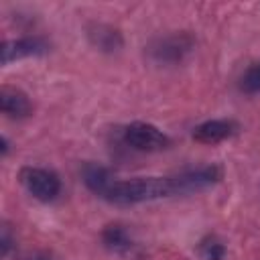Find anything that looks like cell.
Wrapping results in <instances>:
<instances>
[{
  "label": "cell",
  "mask_w": 260,
  "mask_h": 260,
  "mask_svg": "<svg viewBox=\"0 0 260 260\" xmlns=\"http://www.w3.org/2000/svg\"><path fill=\"white\" fill-rule=\"evenodd\" d=\"M22 187L39 201H53L61 193V179L57 173L43 167H22L18 173Z\"/></svg>",
  "instance_id": "4"
},
{
  "label": "cell",
  "mask_w": 260,
  "mask_h": 260,
  "mask_svg": "<svg viewBox=\"0 0 260 260\" xmlns=\"http://www.w3.org/2000/svg\"><path fill=\"white\" fill-rule=\"evenodd\" d=\"M177 195L175 177H134V179H112L102 199L116 205H136L144 201H156Z\"/></svg>",
  "instance_id": "1"
},
{
  "label": "cell",
  "mask_w": 260,
  "mask_h": 260,
  "mask_svg": "<svg viewBox=\"0 0 260 260\" xmlns=\"http://www.w3.org/2000/svg\"><path fill=\"white\" fill-rule=\"evenodd\" d=\"M8 154V140H6V136H2V156H6Z\"/></svg>",
  "instance_id": "16"
},
{
  "label": "cell",
  "mask_w": 260,
  "mask_h": 260,
  "mask_svg": "<svg viewBox=\"0 0 260 260\" xmlns=\"http://www.w3.org/2000/svg\"><path fill=\"white\" fill-rule=\"evenodd\" d=\"M102 240L106 244V248H110L112 252H118V254H124V252H130L132 248V238L128 234V230L120 223H112L104 230L102 234Z\"/></svg>",
  "instance_id": "10"
},
{
  "label": "cell",
  "mask_w": 260,
  "mask_h": 260,
  "mask_svg": "<svg viewBox=\"0 0 260 260\" xmlns=\"http://www.w3.org/2000/svg\"><path fill=\"white\" fill-rule=\"evenodd\" d=\"M10 248H12L10 230H8V225H2V232H0V252H2V256H8Z\"/></svg>",
  "instance_id": "14"
},
{
  "label": "cell",
  "mask_w": 260,
  "mask_h": 260,
  "mask_svg": "<svg viewBox=\"0 0 260 260\" xmlns=\"http://www.w3.org/2000/svg\"><path fill=\"white\" fill-rule=\"evenodd\" d=\"M199 256H201V260H223L225 246H223V242L219 238L207 236L199 244Z\"/></svg>",
  "instance_id": "12"
},
{
  "label": "cell",
  "mask_w": 260,
  "mask_h": 260,
  "mask_svg": "<svg viewBox=\"0 0 260 260\" xmlns=\"http://www.w3.org/2000/svg\"><path fill=\"white\" fill-rule=\"evenodd\" d=\"M81 175H83V183L87 185V189L93 191L100 197L104 195V191L108 189V185L114 179L110 175V171L104 169V167H100V165H85L83 171H81Z\"/></svg>",
  "instance_id": "11"
},
{
  "label": "cell",
  "mask_w": 260,
  "mask_h": 260,
  "mask_svg": "<svg viewBox=\"0 0 260 260\" xmlns=\"http://www.w3.org/2000/svg\"><path fill=\"white\" fill-rule=\"evenodd\" d=\"M195 47V41L189 32H173L167 37L154 39L146 53L154 63H181Z\"/></svg>",
  "instance_id": "2"
},
{
  "label": "cell",
  "mask_w": 260,
  "mask_h": 260,
  "mask_svg": "<svg viewBox=\"0 0 260 260\" xmlns=\"http://www.w3.org/2000/svg\"><path fill=\"white\" fill-rule=\"evenodd\" d=\"M124 142L140 152H160L171 146V138L148 122H132L124 128Z\"/></svg>",
  "instance_id": "3"
},
{
  "label": "cell",
  "mask_w": 260,
  "mask_h": 260,
  "mask_svg": "<svg viewBox=\"0 0 260 260\" xmlns=\"http://www.w3.org/2000/svg\"><path fill=\"white\" fill-rule=\"evenodd\" d=\"M87 37L93 47L106 53H114L122 47V35L110 24H91L87 28Z\"/></svg>",
  "instance_id": "9"
},
{
  "label": "cell",
  "mask_w": 260,
  "mask_h": 260,
  "mask_svg": "<svg viewBox=\"0 0 260 260\" xmlns=\"http://www.w3.org/2000/svg\"><path fill=\"white\" fill-rule=\"evenodd\" d=\"M240 89L244 93H260V63H252L240 77Z\"/></svg>",
  "instance_id": "13"
},
{
  "label": "cell",
  "mask_w": 260,
  "mask_h": 260,
  "mask_svg": "<svg viewBox=\"0 0 260 260\" xmlns=\"http://www.w3.org/2000/svg\"><path fill=\"white\" fill-rule=\"evenodd\" d=\"M0 108H2V114H6L8 118H26L30 116L32 112V104L28 100V95L16 87H8L4 85L0 89Z\"/></svg>",
  "instance_id": "8"
},
{
  "label": "cell",
  "mask_w": 260,
  "mask_h": 260,
  "mask_svg": "<svg viewBox=\"0 0 260 260\" xmlns=\"http://www.w3.org/2000/svg\"><path fill=\"white\" fill-rule=\"evenodd\" d=\"M238 130H240V124L236 120H228V118L207 120L193 128V138L201 144H217L236 136Z\"/></svg>",
  "instance_id": "7"
},
{
  "label": "cell",
  "mask_w": 260,
  "mask_h": 260,
  "mask_svg": "<svg viewBox=\"0 0 260 260\" xmlns=\"http://www.w3.org/2000/svg\"><path fill=\"white\" fill-rule=\"evenodd\" d=\"M49 51V43L41 37H18L10 39L2 45V65H10L12 61L39 57Z\"/></svg>",
  "instance_id": "6"
},
{
  "label": "cell",
  "mask_w": 260,
  "mask_h": 260,
  "mask_svg": "<svg viewBox=\"0 0 260 260\" xmlns=\"http://www.w3.org/2000/svg\"><path fill=\"white\" fill-rule=\"evenodd\" d=\"M22 260H53V258H51V254H47V252H28Z\"/></svg>",
  "instance_id": "15"
},
{
  "label": "cell",
  "mask_w": 260,
  "mask_h": 260,
  "mask_svg": "<svg viewBox=\"0 0 260 260\" xmlns=\"http://www.w3.org/2000/svg\"><path fill=\"white\" fill-rule=\"evenodd\" d=\"M173 177H175V185H177V195H187V193L203 191V189L215 185L221 179V169L215 165H203L197 169L181 171Z\"/></svg>",
  "instance_id": "5"
}]
</instances>
